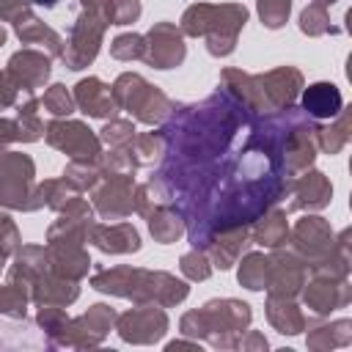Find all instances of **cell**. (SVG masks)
<instances>
[{
    "mask_svg": "<svg viewBox=\"0 0 352 352\" xmlns=\"http://www.w3.org/2000/svg\"><path fill=\"white\" fill-rule=\"evenodd\" d=\"M302 85L305 80L297 66H275L261 74H250L234 66L220 72V88L228 96H234L253 121L261 116L294 107Z\"/></svg>",
    "mask_w": 352,
    "mask_h": 352,
    "instance_id": "cell-1",
    "label": "cell"
},
{
    "mask_svg": "<svg viewBox=\"0 0 352 352\" xmlns=\"http://www.w3.org/2000/svg\"><path fill=\"white\" fill-rule=\"evenodd\" d=\"M91 289L113 297L132 300L135 305H162L173 308L187 300L190 286L165 270H146V267H96L91 275Z\"/></svg>",
    "mask_w": 352,
    "mask_h": 352,
    "instance_id": "cell-2",
    "label": "cell"
},
{
    "mask_svg": "<svg viewBox=\"0 0 352 352\" xmlns=\"http://www.w3.org/2000/svg\"><path fill=\"white\" fill-rule=\"evenodd\" d=\"M253 311L248 302L234 297H214L206 300L201 308L187 311L179 319V330L187 338L206 341L214 349H236L239 336L250 327Z\"/></svg>",
    "mask_w": 352,
    "mask_h": 352,
    "instance_id": "cell-3",
    "label": "cell"
},
{
    "mask_svg": "<svg viewBox=\"0 0 352 352\" xmlns=\"http://www.w3.org/2000/svg\"><path fill=\"white\" fill-rule=\"evenodd\" d=\"M245 22L248 8L242 3H192L179 19V30L184 36L204 38L212 58H228L236 50Z\"/></svg>",
    "mask_w": 352,
    "mask_h": 352,
    "instance_id": "cell-4",
    "label": "cell"
},
{
    "mask_svg": "<svg viewBox=\"0 0 352 352\" xmlns=\"http://www.w3.org/2000/svg\"><path fill=\"white\" fill-rule=\"evenodd\" d=\"M110 88H113L118 110H126L132 116V121L146 124V126L162 124L173 113V107H176L162 88L151 85L138 72H121Z\"/></svg>",
    "mask_w": 352,
    "mask_h": 352,
    "instance_id": "cell-5",
    "label": "cell"
},
{
    "mask_svg": "<svg viewBox=\"0 0 352 352\" xmlns=\"http://www.w3.org/2000/svg\"><path fill=\"white\" fill-rule=\"evenodd\" d=\"M0 206L11 212L44 209L36 182V162L22 151H0Z\"/></svg>",
    "mask_w": 352,
    "mask_h": 352,
    "instance_id": "cell-6",
    "label": "cell"
},
{
    "mask_svg": "<svg viewBox=\"0 0 352 352\" xmlns=\"http://www.w3.org/2000/svg\"><path fill=\"white\" fill-rule=\"evenodd\" d=\"M107 19L99 16L96 11H88L82 8L74 19H72V28H69V36L63 41V55L60 60L66 63V69L72 72H80V69H88L99 50H102V38H104V30H107Z\"/></svg>",
    "mask_w": 352,
    "mask_h": 352,
    "instance_id": "cell-7",
    "label": "cell"
},
{
    "mask_svg": "<svg viewBox=\"0 0 352 352\" xmlns=\"http://www.w3.org/2000/svg\"><path fill=\"white\" fill-rule=\"evenodd\" d=\"M116 308L107 302H94L85 314L80 316H69L66 324L60 327V333L52 338V346H66V349H94L99 346L107 333L116 324Z\"/></svg>",
    "mask_w": 352,
    "mask_h": 352,
    "instance_id": "cell-8",
    "label": "cell"
},
{
    "mask_svg": "<svg viewBox=\"0 0 352 352\" xmlns=\"http://www.w3.org/2000/svg\"><path fill=\"white\" fill-rule=\"evenodd\" d=\"M135 173H102L91 187V206L104 223L126 220L135 212Z\"/></svg>",
    "mask_w": 352,
    "mask_h": 352,
    "instance_id": "cell-9",
    "label": "cell"
},
{
    "mask_svg": "<svg viewBox=\"0 0 352 352\" xmlns=\"http://www.w3.org/2000/svg\"><path fill=\"white\" fill-rule=\"evenodd\" d=\"M44 140L66 154L69 160H96L102 154V140L99 135L82 124V121H74V118H52L44 124Z\"/></svg>",
    "mask_w": 352,
    "mask_h": 352,
    "instance_id": "cell-10",
    "label": "cell"
},
{
    "mask_svg": "<svg viewBox=\"0 0 352 352\" xmlns=\"http://www.w3.org/2000/svg\"><path fill=\"white\" fill-rule=\"evenodd\" d=\"M170 322L162 305H135L124 314L116 316L113 330L118 333L121 341L135 344V346H148L157 344L168 333Z\"/></svg>",
    "mask_w": 352,
    "mask_h": 352,
    "instance_id": "cell-11",
    "label": "cell"
},
{
    "mask_svg": "<svg viewBox=\"0 0 352 352\" xmlns=\"http://www.w3.org/2000/svg\"><path fill=\"white\" fill-rule=\"evenodd\" d=\"M146 50H143V60L151 69L168 72L184 63L187 58V44H184V33L179 30V25L173 22H154L148 28V33L143 36Z\"/></svg>",
    "mask_w": 352,
    "mask_h": 352,
    "instance_id": "cell-12",
    "label": "cell"
},
{
    "mask_svg": "<svg viewBox=\"0 0 352 352\" xmlns=\"http://www.w3.org/2000/svg\"><path fill=\"white\" fill-rule=\"evenodd\" d=\"M300 305L308 308L311 316L322 319L330 316L338 308H346L352 300V286L349 278H327V275H311V280L302 283L300 289Z\"/></svg>",
    "mask_w": 352,
    "mask_h": 352,
    "instance_id": "cell-13",
    "label": "cell"
},
{
    "mask_svg": "<svg viewBox=\"0 0 352 352\" xmlns=\"http://www.w3.org/2000/svg\"><path fill=\"white\" fill-rule=\"evenodd\" d=\"M308 280V264L302 256H297L289 245L270 250V267H267V294L275 297H297L302 283Z\"/></svg>",
    "mask_w": 352,
    "mask_h": 352,
    "instance_id": "cell-14",
    "label": "cell"
},
{
    "mask_svg": "<svg viewBox=\"0 0 352 352\" xmlns=\"http://www.w3.org/2000/svg\"><path fill=\"white\" fill-rule=\"evenodd\" d=\"M333 242H336V231L330 228V223L324 220V217H319V214H305V217H300L294 226H289V248L297 253V256H302L305 258V264L311 267L314 261H319L322 256H327L330 253V248H333Z\"/></svg>",
    "mask_w": 352,
    "mask_h": 352,
    "instance_id": "cell-15",
    "label": "cell"
},
{
    "mask_svg": "<svg viewBox=\"0 0 352 352\" xmlns=\"http://www.w3.org/2000/svg\"><path fill=\"white\" fill-rule=\"evenodd\" d=\"M316 151H319V146H316V124L308 116L300 124H294L286 132L283 143H280V165H283V173L289 179H294L297 173L314 168Z\"/></svg>",
    "mask_w": 352,
    "mask_h": 352,
    "instance_id": "cell-16",
    "label": "cell"
},
{
    "mask_svg": "<svg viewBox=\"0 0 352 352\" xmlns=\"http://www.w3.org/2000/svg\"><path fill=\"white\" fill-rule=\"evenodd\" d=\"M3 72L19 88V94H36L38 88L47 85V80L52 74V58L44 50L25 47V50H16L8 58V63H6Z\"/></svg>",
    "mask_w": 352,
    "mask_h": 352,
    "instance_id": "cell-17",
    "label": "cell"
},
{
    "mask_svg": "<svg viewBox=\"0 0 352 352\" xmlns=\"http://www.w3.org/2000/svg\"><path fill=\"white\" fill-rule=\"evenodd\" d=\"M286 198H292L289 212H319L333 201V184L322 170L308 168L289 182Z\"/></svg>",
    "mask_w": 352,
    "mask_h": 352,
    "instance_id": "cell-18",
    "label": "cell"
},
{
    "mask_svg": "<svg viewBox=\"0 0 352 352\" xmlns=\"http://www.w3.org/2000/svg\"><path fill=\"white\" fill-rule=\"evenodd\" d=\"M88 242L102 250V253H113V256H126V253H138L140 250V234L132 223L126 220H116V223H91L88 228Z\"/></svg>",
    "mask_w": 352,
    "mask_h": 352,
    "instance_id": "cell-19",
    "label": "cell"
},
{
    "mask_svg": "<svg viewBox=\"0 0 352 352\" xmlns=\"http://www.w3.org/2000/svg\"><path fill=\"white\" fill-rule=\"evenodd\" d=\"M72 96H74L77 110L85 113L88 118L107 121V118H116V113H118L113 88L104 80H99V77H82V80H77Z\"/></svg>",
    "mask_w": 352,
    "mask_h": 352,
    "instance_id": "cell-20",
    "label": "cell"
},
{
    "mask_svg": "<svg viewBox=\"0 0 352 352\" xmlns=\"http://www.w3.org/2000/svg\"><path fill=\"white\" fill-rule=\"evenodd\" d=\"M248 245H250V226H231L214 231L204 245V250L212 261V270H231Z\"/></svg>",
    "mask_w": 352,
    "mask_h": 352,
    "instance_id": "cell-21",
    "label": "cell"
},
{
    "mask_svg": "<svg viewBox=\"0 0 352 352\" xmlns=\"http://www.w3.org/2000/svg\"><path fill=\"white\" fill-rule=\"evenodd\" d=\"M11 25H14V33H16V38L22 44H36L50 58H60L63 55V38H60V33L55 28H50L41 16H36L33 8L22 11Z\"/></svg>",
    "mask_w": 352,
    "mask_h": 352,
    "instance_id": "cell-22",
    "label": "cell"
},
{
    "mask_svg": "<svg viewBox=\"0 0 352 352\" xmlns=\"http://www.w3.org/2000/svg\"><path fill=\"white\" fill-rule=\"evenodd\" d=\"M341 107H344V96L336 82L319 80V82L302 85L300 91V110L314 121H330L333 116H338Z\"/></svg>",
    "mask_w": 352,
    "mask_h": 352,
    "instance_id": "cell-23",
    "label": "cell"
},
{
    "mask_svg": "<svg viewBox=\"0 0 352 352\" xmlns=\"http://www.w3.org/2000/svg\"><path fill=\"white\" fill-rule=\"evenodd\" d=\"M80 297V283L69 280L52 270H47L44 275H38L30 286V302L36 305H60L69 308L74 300Z\"/></svg>",
    "mask_w": 352,
    "mask_h": 352,
    "instance_id": "cell-24",
    "label": "cell"
},
{
    "mask_svg": "<svg viewBox=\"0 0 352 352\" xmlns=\"http://www.w3.org/2000/svg\"><path fill=\"white\" fill-rule=\"evenodd\" d=\"M47 253H50V270L69 278V280H82L88 278V270H91V258H88V250L85 245H74V242H50L47 245Z\"/></svg>",
    "mask_w": 352,
    "mask_h": 352,
    "instance_id": "cell-25",
    "label": "cell"
},
{
    "mask_svg": "<svg viewBox=\"0 0 352 352\" xmlns=\"http://www.w3.org/2000/svg\"><path fill=\"white\" fill-rule=\"evenodd\" d=\"M264 314H267V322L280 336H300L308 327V316H305L302 305L297 302V297H275V294H267Z\"/></svg>",
    "mask_w": 352,
    "mask_h": 352,
    "instance_id": "cell-26",
    "label": "cell"
},
{
    "mask_svg": "<svg viewBox=\"0 0 352 352\" xmlns=\"http://www.w3.org/2000/svg\"><path fill=\"white\" fill-rule=\"evenodd\" d=\"M250 242L264 248V250H275L283 248L289 242V220L286 212L278 206H270L267 212H261L253 223H250Z\"/></svg>",
    "mask_w": 352,
    "mask_h": 352,
    "instance_id": "cell-27",
    "label": "cell"
},
{
    "mask_svg": "<svg viewBox=\"0 0 352 352\" xmlns=\"http://www.w3.org/2000/svg\"><path fill=\"white\" fill-rule=\"evenodd\" d=\"M50 270V253L47 245H19L16 253L11 256V267H8V280H16L22 286H33V280L38 275H44Z\"/></svg>",
    "mask_w": 352,
    "mask_h": 352,
    "instance_id": "cell-28",
    "label": "cell"
},
{
    "mask_svg": "<svg viewBox=\"0 0 352 352\" xmlns=\"http://www.w3.org/2000/svg\"><path fill=\"white\" fill-rule=\"evenodd\" d=\"M308 336H305V346L314 352H330L338 346H349L352 344V322L349 319H336V322H311L308 319Z\"/></svg>",
    "mask_w": 352,
    "mask_h": 352,
    "instance_id": "cell-29",
    "label": "cell"
},
{
    "mask_svg": "<svg viewBox=\"0 0 352 352\" xmlns=\"http://www.w3.org/2000/svg\"><path fill=\"white\" fill-rule=\"evenodd\" d=\"M146 223H148V234L160 245H173L187 234V223L173 204H157L146 214Z\"/></svg>",
    "mask_w": 352,
    "mask_h": 352,
    "instance_id": "cell-30",
    "label": "cell"
},
{
    "mask_svg": "<svg viewBox=\"0 0 352 352\" xmlns=\"http://www.w3.org/2000/svg\"><path fill=\"white\" fill-rule=\"evenodd\" d=\"M11 118L16 124L19 143H36L44 138V121L38 118V102L33 94H19V99L14 102Z\"/></svg>",
    "mask_w": 352,
    "mask_h": 352,
    "instance_id": "cell-31",
    "label": "cell"
},
{
    "mask_svg": "<svg viewBox=\"0 0 352 352\" xmlns=\"http://www.w3.org/2000/svg\"><path fill=\"white\" fill-rule=\"evenodd\" d=\"M349 138H352V113H349V107H341L338 110V116H333L330 118V124H316V146H319V151H324V154H338L346 143H349Z\"/></svg>",
    "mask_w": 352,
    "mask_h": 352,
    "instance_id": "cell-32",
    "label": "cell"
},
{
    "mask_svg": "<svg viewBox=\"0 0 352 352\" xmlns=\"http://www.w3.org/2000/svg\"><path fill=\"white\" fill-rule=\"evenodd\" d=\"M308 275H327V278H349V228L336 234V242L327 256L308 267Z\"/></svg>",
    "mask_w": 352,
    "mask_h": 352,
    "instance_id": "cell-33",
    "label": "cell"
},
{
    "mask_svg": "<svg viewBox=\"0 0 352 352\" xmlns=\"http://www.w3.org/2000/svg\"><path fill=\"white\" fill-rule=\"evenodd\" d=\"M168 151V140L160 132H135L132 143L126 146V154L132 157L135 168H151V165H160L162 157Z\"/></svg>",
    "mask_w": 352,
    "mask_h": 352,
    "instance_id": "cell-34",
    "label": "cell"
},
{
    "mask_svg": "<svg viewBox=\"0 0 352 352\" xmlns=\"http://www.w3.org/2000/svg\"><path fill=\"white\" fill-rule=\"evenodd\" d=\"M239 270H236V280L239 286L250 289V292H261L267 283V267H270V256L261 250H250L245 256H239Z\"/></svg>",
    "mask_w": 352,
    "mask_h": 352,
    "instance_id": "cell-35",
    "label": "cell"
},
{
    "mask_svg": "<svg viewBox=\"0 0 352 352\" xmlns=\"http://www.w3.org/2000/svg\"><path fill=\"white\" fill-rule=\"evenodd\" d=\"M28 305H30V289L28 286H22L16 280L0 283V316L25 319L28 316Z\"/></svg>",
    "mask_w": 352,
    "mask_h": 352,
    "instance_id": "cell-36",
    "label": "cell"
},
{
    "mask_svg": "<svg viewBox=\"0 0 352 352\" xmlns=\"http://www.w3.org/2000/svg\"><path fill=\"white\" fill-rule=\"evenodd\" d=\"M63 179L77 187L80 192H91V187L102 179V168H99V157L96 160H69L63 168Z\"/></svg>",
    "mask_w": 352,
    "mask_h": 352,
    "instance_id": "cell-37",
    "label": "cell"
},
{
    "mask_svg": "<svg viewBox=\"0 0 352 352\" xmlns=\"http://www.w3.org/2000/svg\"><path fill=\"white\" fill-rule=\"evenodd\" d=\"M38 107H44L52 118H69L77 110L74 96L63 82H52L50 88H44V94L38 99Z\"/></svg>",
    "mask_w": 352,
    "mask_h": 352,
    "instance_id": "cell-38",
    "label": "cell"
},
{
    "mask_svg": "<svg viewBox=\"0 0 352 352\" xmlns=\"http://www.w3.org/2000/svg\"><path fill=\"white\" fill-rule=\"evenodd\" d=\"M300 33H302V36H308V38H319V36L336 33V28L330 25L327 6L308 3V6L300 11Z\"/></svg>",
    "mask_w": 352,
    "mask_h": 352,
    "instance_id": "cell-39",
    "label": "cell"
},
{
    "mask_svg": "<svg viewBox=\"0 0 352 352\" xmlns=\"http://www.w3.org/2000/svg\"><path fill=\"white\" fill-rule=\"evenodd\" d=\"M38 192H41L44 206L52 209V212H60L72 198L82 195V192H80L77 187H72L63 176H60V179H44V182H38Z\"/></svg>",
    "mask_w": 352,
    "mask_h": 352,
    "instance_id": "cell-40",
    "label": "cell"
},
{
    "mask_svg": "<svg viewBox=\"0 0 352 352\" xmlns=\"http://www.w3.org/2000/svg\"><path fill=\"white\" fill-rule=\"evenodd\" d=\"M135 121L132 118H107L104 121V126L96 132L99 135V140H102V146H107V148H126L129 143H132V138H135Z\"/></svg>",
    "mask_w": 352,
    "mask_h": 352,
    "instance_id": "cell-41",
    "label": "cell"
},
{
    "mask_svg": "<svg viewBox=\"0 0 352 352\" xmlns=\"http://www.w3.org/2000/svg\"><path fill=\"white\" fill-rule=\"evenodd\" d=\"M143 50H146V41L140 33H121L110 41V55L116 60H124V63L143 60Z\"/></svg>",
    "mask_w": 352,
    "mask_h": 352,
    "instance_id": "cell-42",
    "label": "cell"
},
{
    "mask_svg": "<svg viewBox=\"0 0 352 352\" xmlns=\"http://www.w3.org/2000/svg\"><path fill=\"white\" fill-rule=\"evenodd\" d=\"M179 270H182V275H184L187 280L198 283V280H206V278L212 275V261H209L206 250L192 248V250H187V253L179 258Z\"/></svg>",
    "mask_w": 352,
    "mask_h": 352,
    "instance_id": "cell-43",
    "label": "cell"
},
{
    "mask_svg": "<svg viewBox=\"0 0 352 352\" xmlns=\"http://www.w3.org/2000/svg\"><path fill=\"white\" fill-rule=\"evenodd\" d=\"M143 14L140 0H116L107 11V25H132Z\"/></svg>",
    "mask_w": 352,
    "mask_h": 352,
    "instance_id": "cell-44",
    "label": "cell"
},
{
    "mask_svg": "<svg viewBox=\"0 0 352 352\" xmlns=\"http://www.w3.org/2000/svg\"><path fill=\"white\" fill-rule=\"evenodd\" d=\"M19 245H22V236H19L16 223L6 212H0V256L3 258H11Z\"/></svg>",
    "mask_w": 352,
    "mask_h": 352,
    "instance_id": "cell-45",
    "label": "cell"
},
{
    "mask_svg": "<svg viewBox=\"0 0 352 352\" xmlns=\"http://www.w3.org/2000/svg\"><path fill=\"white\" fill-rule=\"evenodd\" d=\"M236 349H242V352H267L270 349V341L258 330H245L239 336V346Z\"/></svg>",
    "mask_w": 352,
    "mask_h": 352,
    "instance_id": "cell-46",
    "label": "cell"
},
{
    "mask_svg": "<svg viewBox=\"0 0 352 352\" xmlns=\"http://www.w3.org/2000/svg\"><path fill=\"white\" fill-rule=\"evenodd\" d=\"M16 99H19V88L8 80L6 72H0V113L8 110V107H14Z\"/></svg>",
    "mask_w": 352,
    "mask_h": 352,
    "instance_id": "cell-47",
    "label": "cell"
},
{
    "mask_svg": "<svg viewBox=\"0 0 352 352\" xmlns=\"http://www.w3.org/2000/svg\"><path fill=\"white\" fill-rule=\"evenodd\" d=\"M28 8H30V0H0V22H14Z\"/></svg>",
    "mask_w": 352,
    "mask_h": 352,
    "instance_id": "cell-48",
    "label": "cell"
},
{
    "mask_svg": "<svg viewBox=\"0 0 352 352\" xmlns=\"http://www.w3.org/2000/svg\"><path fill=\"white\" fill-rule=\"evenodd\" d=\"M116 0H80V6L82 8H88V11H96L99 16H104L107 19V11H110V6H113Z\"/></svg>",
    "mask_w": 352,
    "mask_h": 352,
    "instance_id": "cell-49",
    "label": "cell"
},
{
    "mask_svg": "<svg viewBox=\"0 0 352 352\" xmlns=\"http://www.w3.org/2000/svg\"><path fill=\"white\" fill-rule=\"evenodd\" d=\"M165 349H168V352H176V349H198V341L184 336V338H179V341H170Z\"/></svg>",
    "mask_w": 352,
    "mask_h": 352,
    "instance_id": "cell-50",
    "label": "cell"
},
{
    "mask_svg": "<svg viewBox=\"0 0 352 352\" xmlns=\"http://www.w3.org/2000/svg\"><path fill=\"white\" fill-rule=\"evenodd\" d=\"M30 3H36V6H41V8H55V6H58V0H30Z\"/></svg>",
    "mask_w": 352,
    "mask_h": 352,
    "instance_id": "cell-51",
    "label": "cell"
},
{
    "mask_svg": "<svg viewBox=\"0 0 352 352\" xmlns=\"http://www.w3.org/2000/svg\"><path fill=\"white\" fill-rule=\"evenodd\" d=\"M6 38H8V30H6V28H3V22H0V47L6 44Z\"/></svg>",
    "mask_w": 352,
    "mask_h": 352,
    "instance_id": "cell-52",
    "label": "cell"
},
{
    "mask_svg": "<svg viewBox=\"0 0 352 352\" xmlns=\"http://www.w3.org/2000/svg\"><path fill=\"white\" fill-rule=\"evenodd\" d=\"M311 3H319V6H333V3H338V0H311Z\"/></svg>",
    "mask_w": 352,
    "mask_h": 352,
    "instance_id": "cell-53",
    "label": "cell"
}]
</instances>
